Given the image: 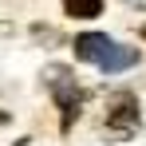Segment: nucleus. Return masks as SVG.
Returning a JSON list of instances; mask_svg holds the SVG:
<instances>
[{
    "mask_svg": "<svg viewBox=\"0 0 146 146\" xmlns=\"http://www.w3.org/2000/svg\"><path fill=\"white\" fill-rule=\"evenodd\" d=\"M75 59H83L107 75H122L138 63V48H122L107 32H83V36H75Z\"/></svg>",
    "mask_w": 146,
    "mask_h": 146,
    "instance_id": "1",
    "label": "nucleus"
},
{
    "mask_svg": "<svg viewBox=\"0 0 146 146\" xmlns=\"http://www.w3.org/2000/svg\"><path fill=\"white\" fill-rule=\"evenodd\" d=\"M48 91L55 99V107H59V126L63 130H71V122L79 119V107H83V91H79V83H75V75L67 67H48Z\"/></svg>",
    "mask_w": 146,
    "mask_h": 146,
    "instance_id": "2",
    "label": "nucleus"
},
{
    "mask_svg": "<svg viewBox=\"0 0 146 146\" xmlns=\"http://www.w3.org/2000/svg\"><path fill=\"white\" fill-rule=\"evenodd\" d=\"M107 122L115 126V130H130L134 122H138V99L134 95H115L111 99V115H107Z\"/></svg>",
    "mask_w": 146,
    "mask_h": 146,
    "instance_id": "3",
    "label": "nucleus"
},
{
    "mask_svg": "<svg viewBox=\"0 0 146 146\" xmlns=\"http://www.w3.org/2000/svg\"><path fill=\"white\" fill-rule=\"evenodd\" d=\"M63 12L75 20H95L103 12V0H63Z\"/></svg>",
    "mask_w": 146,
    "mask_h": 146,
    "instance_id": "4",
    "label": "nucleus"
},
{
    "mask_svg": "<svg viewBox=\"0 0 146 146\" xmlns=\"http://www.w3.org/2000/svg\"><path fill=\"white\" fill-rule=\"evenodd\" d=\"M142 36H146V32H142Z\"/></svg>",
    "mask_w": 146,
    "mask_h": 146,
    "instance_id": "5",
    "label": "nucleus"
}]
</instances>
